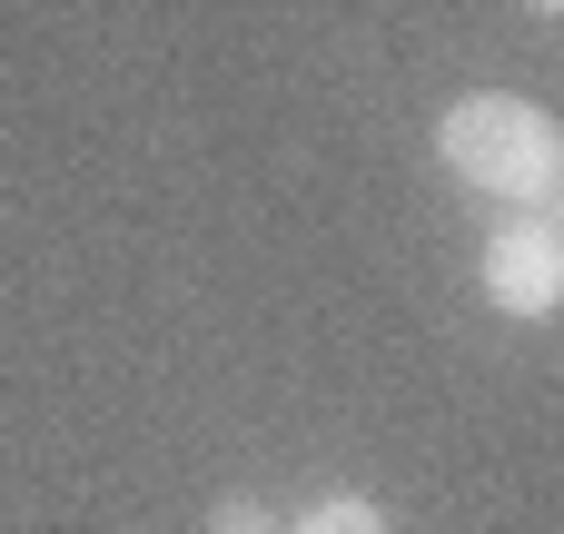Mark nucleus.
I'll return each mask as SVG.
<instances>
[{
	"label": "nucleus",
	"instance_id": "obj_1",
	"mask_svg": "<svg viewBox=\"0 0 564 534\" xmlns=\"http://www.w3.org/2000/svg\"><path fill=\"white\" fill-rule=\"evenodd\" d=\"M436 159H446L476 198H496V208H555L564 119L545 99H525V89H466V99L436 119Z\"/></svg>",
	"mask_w": 564,
	"mask_h": 534
},
{
	"label": "nucleus",
	"instance_id": "obj_2",
	"mask_svg": "<svg viewBox=\"0 0 564 534\" xmlns=\"http://www.w3.org/2000/svg\"><path fill=\"white\" fill-rule=\"evenodd\" d=\"M476 287H486L496 317H555L564 307V228L506 218V228L486 238V258H476Z\"/></svg>",
	"mask_w": 564,
	"mask_h": 534
},
{
	"label": "nucleus",
	"instance_id": "obj_3",
	"mask_svg": "<svg viewBox=\"0 0 564 534\" xmlns=\"http://www.w3.org/2000/svg\"><path fill=\"white\" fill-rule=\"evenodd\" d=\"M278 534H397V525H387V505H367V495H317L307 515H288Z\"/></svg>",
	"mask_w": 564,
	"mask_h": 534
},
{
	"label": "nucleus",
	"instance_id": "obj_4",
	"mask_svg": "<svg viewBox=\"0 0 564 534\" xmlns=\"http://www.w3.org/2000/svg\"><path fill=\"white\" fill-rule=\"evenodd\" d=\"M208 534H278V515H268L258 495H218V505H208Z\"/></svg>",
	"mask_w": 564,
	"mask_h": 534
},
{
	"label": "nucleus",
	"instance_id": "obj_5",
	"mask_svg": "<svg viewBox=\"0 0 564 534\" xmlns=\"http://www.w3.org/2000/svg\"><path fill=\"white\" fill-rule=\"evenodd\" d=\"M525 10H545V20H564V0H525Z\"/></svg>",
	"mask_w": 564,
	"mask_h": 534
},
{
	"label": "nucleus",
	"instance_id": "obj_6",
	"mask_svg": "<svg viewBox=\"0 0 564 534\" xmlns=\"http://www.w3.org/2000/svg\"><path fill=\"white\" fill-rule=\"evenodd\" d=\"M555 218H564V188H555Z\"/></svg>",
	"mask_w": 564,
	"mask_h": 534
}]
</instances>
